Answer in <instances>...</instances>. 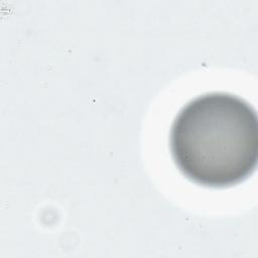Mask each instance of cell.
I'll list each match as a JSON object with an SVG mask.
<instances>
[{
    "instance_id": "6da1fadb",
    "label": "cell",
    "mask_w": 258,
    "mask_h": 258,
    "mask_svg": "<svg viewBox=\"0 0 258 258\" xmlns=\"http://www.w3.org/2000/svg\"><path fill=\"white\" fill-rule=\"evenodd\" d=\"M170 150L178 169L198 184L222 188L240 183L257 165L256 111L232 94L199 96L175 117Z\"/></svg>"
}]
</instances>
